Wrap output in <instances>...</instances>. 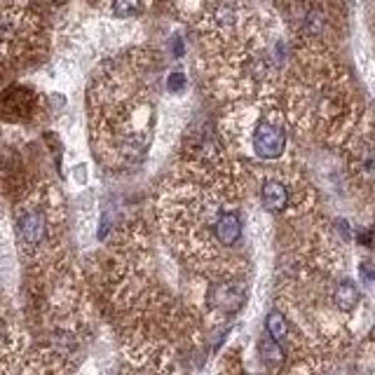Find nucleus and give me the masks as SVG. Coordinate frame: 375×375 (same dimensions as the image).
<instances>
[{
	"mask_svg": "<svg viewBox=\"0 0 375 375\" xmlns=\"http://www.w3.org/2000/svg\"><path fill=\"white\" fill-rule=\"evenodd\" d=\"M251 148L260 159H279L286 150V132L275 120L263 117L251 132Z\"/></svg>",
	"mask_w": 375,
	"mask_h": 375,
	"instance_id": "f257e3e1",
	"label": "nucleus"
},
{
	"mask_svg": "<svg viewBox=\"0 0 375 375\" xmlns=\"http://www.w3.org/2000/svg\"><path fill=\"white\" fill-rule=\"evenodd\" d=\"M244 298H246L244 289L233 282L218 284L216 289L211 291V305L221 310V312H228V315L239 312V307L244 305Z\"/></svg>",
	"mask_w": 375,
	"mask_h": 375,
	"instance_id": "f03ea898",
	"label": "nucleus"
},
{
	"mask_svg": "<svg viewBox=\"0 0 375 375\" xmlns=\"http://www.w3.org/2000/svg\"><path fill=\"white\" fill-rule=\"evenodd\" d=\"M19 235L26 244H40L47 235V218L43 211H23L19 218Z\"/></svg>",
	"mask_w": 375,
	"mask_h": 375,
	"instance_id": "7ed1b4c3",
	"label": "nucleus"
},
{
	"mask_svg": "<svg viewBox=\"0 0 375 375\" xmlns=\"http://www.w3.org/2000/svg\"><path fill=\"white\" fill-rule=\"evenodd\" d=\"M260 202L268 211H282L289 204V188L282 181L270 179L260 188Z\"/></svg>",
	"mask_w": 375,
	"mask_h": 375,
	"instance_id": "20e7f679",
	"label": "nucleus"
},
{
	"mask_svg": "<svg viewBox=\"0 0 375 375\" xmlns=\"http://www.w3.org/2000/svg\"><path fill=\"white\" fill-rule=\"evenodd\" d=\"M213 235L223 246H235L242 237V221L237 213H221L213 223Z\"/></svg>",
	"mask_w": 375,
	"mask_h": 375,
	"instance_id": "39448f33",
	"label": "nucleus"
},
{
	"mask_svg": "<svg viewBox=\"0 0 375 375\" xmlns=\"http://www.w3.org/2000/svg\"><path fill=\"white\" fill-rule=\"evenodd\" d=\"M336 305L342 310V312H352V310L359 305V300H361V293H359V286L354 282H349V279H345V282H340L336 286Z\"/></svg>",
	"mask_w": 375,
	"mask_h": 375,
	"instance_id": "423d86ee",
	"label": "nucleus"
},
{
	"mask_svg": "<svg viewBox=\"0 0 375 375\" xmlns=\"http://www.w3.org/2000/svg\"><path fill=\"white\" fill-rule=\"evenodd\" d=\"M265 331H268V336L273 340H277V342H282L286 338V333H289V324H286V317L279 312V310H273V312L268 315Z\"/></svg>",
	"mask_w": 375,
	"mask_h": 375,
	"instance_id": "0eeeda50",
	"label": "nucleus"
},
{
	"mask_svg": "<svg viewBox=\"0 0 375 375\" xmlns=\"http://www.w3.org/2000/svg\"><path fill=\"white\" fill-rule=\"evenodd\" d=\"M260 356H263V361H268L270 366H277V364H282L284 361V352H282V345H279L277 340L273 338H263L260 340Z\"/></svg>",
	"mask_w": 375,
	"mask_h": 375,
	"instance_id": "6e6552de",
	"label": "nucleus"
},
{
	"mask_svg": "<svg viewBox=\"0 0 375 375\" xmlns=\"http://www.w3.org/2000/svg\"><path fill=\"white\" fill-rule=\"evenodd\" d=\"M110 10L117 19H127V17H134L143 10V0H113Z\"/></svg>",
	"mask_w": 375,
	"mask_h": 375,
	"instance_id": "1a4fd4ad",
	"label": "nucleus"
},
{
	"mask_svg": "<svg viewBox=\"0 0 375 375\" xmlns=\"http://www.w3.org/2000/svg\"><path fill=\"white\" fill-rule=\"evenodd\" d=\"M186 87H188V78L183 75V73H179V70H176V73L167 75V90H169V92L181 94L183 90H186Z\"/></svg>",
	"mask_w": 375,
	"mask_h": 375,
	"instance_id": "9d476101",
	"label": "nucleus"
},
{
	"mask_svg": "<svg viewBox=\"0 0 375 375\" xmlns=\"http://www.w3.org/2000/svg\"><path fill=\"white\" fill-rule=\"evenodd\" d=\"M359 273H361V279L366 284H371L375 279V260H361V265H359Z\"/></svg>",
	"mask_w": 375,
	"mask_h": 375,
	"instance_id": "9b49d317",
	"label": "nucleus"
}]
</instances>
